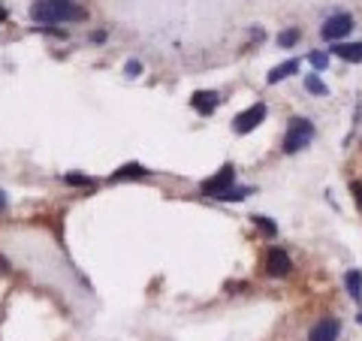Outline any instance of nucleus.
I'll return each instance as SVG.
<instances>
[{
    "label": "nucleus",
    "mask_w": 362,
    "mask_h": 341,
    "mask_svg": "<svg viewBox=\"0 0 362 341\" xmlns=\"http://www.w3.org/2000/svg\"><path fill=\"white\" fill-rule=\"evenodd\" d=\"M30 19L45 21V25H58V21H79L85 19V10L75 6L73 0H36L30 6Z\"/></svg>",
    "instance_id": "nucleus-1"
},
{
    "label": "nucleus",
    "mask_w": 362,
    "mask_h": 341,
    "mask_svg": "<svg viewBox=\"0 0 362 341\" xmlns=\"http://www.w3.org/2000/svg\"><path fill=\"white\" fill-rule=\"evenodd\" d=\"M314 139V124L308 118H290L287 124V133H284V151L287 154H296Z\"/></svg>",
    "instance_id": "nucleus-2"
},
{
    "label": "nucleus",
    "mask_w": 362,
    "mask_h": 341,
    "mask_svg": "<svg viewBox=\"0 0 362 341\" xmlns=\"http://www.w3.org/2000/svg\"><path fill=\"white\" fill-rule=\"evenodd\" d=\"M232 181H236V169H232V166H221V169H217V176H211V178L202 181L200 191L206 193V196H221L224 191H230V187H232Z\"/></svg>",
    "instance_id": "nucleus-3"
},
{
    "label": "nucleus",
    "mask_w": 362,
    "mask_h": 341,
    "mask_svg": "<svg viewBox=\"0 0 362 341\" xmlns=\"http://www.w3.org/2000/svg\"><path fill=\"white\" fill-rule=\"evenodd\" d=\"M350 30H353V15L335 12L326 19V25L320 27V34H323V40H341V36H347Z\"/></svg>",
    "instance_id": "nucleus-4"
},
{
    "label": "nucleus",
    "mask_w": 362,
    "mask_h": 341,
    "mask_svg": "<svg viewBox=\"0 0 362 341\" xmlns=\"http://www.w3.org/2000/svg\"><path fill=\"white\" fill-rule=\"evenodd\" d=\"M290 272H293V260L287 257V251H281V248H269L266 251V275L287 278Z\"/></svg>",
    "instance_id": "nucleus-5"
},
{
    "label": "nucleus",
    "mask_w": 362,
    "mask_h": 341,
    "mask_svg": "<svg viewBox=\"0 0 362 341\" xmlns=\"http://www.w3.org/2000/svg\"><path fill=\"white\" fill-rule=\"evenodd\" d=\"M263 121H266V106L256 103V106H251V109L241 112V115H236V124L232 127H236V133L245 136V133H251L254 127H260Z\"/></svg>",
    "instance_id": "nucleus-6"
},
{
    "label": "nucleus",
    "mask_w": 362,
    "mask_h": 341,
    "mask_svg": "<svg viewBox=\"0 0 362 341\" xmlns=\"http://www.w3.org/2000/svg\"><path fill=\"white\" fill-rule=\"evenodd\" d=\"M341 336V320H335V317H323V320H317L311 332H308V341H338Z\"/></svg>",
    "instance_id": "nucleus-7"
},
{
    "label": "nucleus",
    "mask_w": 362,
    "mask_h": 341,
    "mask_svg": "<svg viewBox=\"0 0 362 341\" xmlns=\"http://www.w3.org/2000/svg\"><path fill=\"white\" fill-rule=\"evenodd\" d=\"M191 103H193V109L200 112V115H211V112L217 109V103H221V97H217L215 91H196Z\"/></svg>",
    "instance_id": "nucleus-8"
},
{
    "label": "nucleus",
    "mask_w": 362,
    "mask_h": 341,
    "mask_svg": "<svg viewBox=\"0 0 362 341\" xmlns=\"http://www.w3.org/2000/svg\"><path fill=\"white\" fill-rule=\"evenodd\" d=\"M332 51H335V55L341 58V60H350V64H362V43H338Z\"/></svg>",
    "instance_id": "nucleus-9"
},
{
    "label": "nucleus",
    "mask_w": 362,
    "mask_h": 341,
    "mask_svg": "<svg viewBox=\"0 0 362 341\" xmlns=\"http://www.w3.org/2000/svg\"><path fill=\"white\" fill-rule=\"evenodd\" d=\"M299 70V60L296 58H290V60H284L281 67H275V70L269 73V85H278V82H284V79H290L293 73Z\"/></svg>",
    "instance_id": "nucleus-10"
},
{
    "label": "nucleus",
    "mask_w": 362,
    "mask_h": 341,
    "mask_svg": "<svg viewBox=\"0 0 362 341\" xmlns=\"http://www.w3.org/2000/svg\"><path fill=\"white\" fill-rule=\"evenodd\" d=\"M344 287H347V293H350V299H362V272L359 269H350L344 275Z\"/></svg>",
    "instance_id": "nucleus-11"
},
{
    "label": "nucleus",
    "mask_w": 362,
    "mask_h": 341,
    "mask_svg": "<svg viewBox=\"0 0 362 341\" xmlns=\"http://www.w3.org/2000/svg\"><path fill=\"white\" fill-rule=\"evenodd\" d=\"M142 176H148V169H145V166H139V163H124L118 172H112V181H124V178H142Z\"/></svg>",
    "instance_id": "nucleus-12"
},
{
    "label": "nucleus",
    "mask_w": 362,
    "mask_h": 341,
    "mask_svg": "<svg viewBox=\"0 0 362 341\" xmlns=\"http://www.w3.org/2000/svg\"><path fill=\"white\" fill-rule=\"evenodd\" d=\"M251 221H254L256 226H260V233H263V236H269V239H272V236H278V226L272 224V221H269L266 215H254Z\"/></svg>",
    "instance_id": "nucleus-13"
},
{
    "label": "nucleus",
    "mask_w": 362,
    "mask_h": 341,
    "mask_svg": "<svg viewBox=\"0 0 362 341\" xmlns=\"http://www.w3.org/2000/svg\"><path fill=\"white\" fill-rule=\"evenodd\" d=\"M251 193V187H230V191H224L217 200H224V202H239V200H245V196Z\"/></svg>",
    "instance_id": "nucleus-14"
},
{
    "label": "nucleus",
    "mask_w": 362,
    "mask_h": 341,
    "mask_svg": "<svg viewBox=\"0 0 362 341\" xmlns=\"http://www.w3.org/2000/svg\"><path fill=\"white\" fill-rule=\"evenodd\" d=\"M305 88L311 91V94H317V97H326V94H329V91H326V85H323V82H320V75H314V73L305 79Z\"/></svg>",
    "instance_id": "nucleus-15"
},
{
    "label": "nucleus",
    "mask_w": 362,
    "mask_h": 341,
    "mask_svg": "<svg viewBox=\"0 0 362 341\" xmlns=\"http://www.w3.org/2000/svg\"><path fill=\"white\" fill-rule=\"evenodd\" d=\"M299 43V30L296 27H290V30H284V34H278V45L281 49H290V45H296Z\"/></svg>",
    "instance_id": "nucleus-16"
},
{
    "label": "nucleus",
    "mask_w": 362,
    "mask_h": 341,
    "mask_svg": "<svg viewBox=\"0 0 362 341\" xmlns=\"http://www.w3.org/2000/svg\"><path fill=\"white\" fill-rule=\"evenodd\" d=\"M308 60H311L314 70H326V67H329V55H323V51H314Z\"/></svg>",
    "instance_id": "nucleus-17"
},
{
    "label": "nucleus",
    "mask_w": 362,
    "mask_h": 341,
    "mask_svg": "<svg viewBox=\"0 0 362 341\" xmlns=\"http://www.w3.org/2000/svg\"><path fill=\"white\" fill-rule=\"evenodd\" d=\"M124 70H127V75H130V79H136V75L142 73V64H139V60H127Z\"/></svg>",
    "instance_id": "nucleus-18"
},
{
    "label": "nucleus",
    "mask_w": 362,
    "mask_h": 341,
    "mask_svg": "<svg viewBox=\"0 0 362 341\" xmlns=\"http://www.w3.org/2000/svg\"><path fill=\"white\" fill-rule=\"evenodd\" d=\"M350 191H353V196H357V206L362 209V181H353Z\"/></svg>",
    "instance_id": "nucleus-19"
},
{
    "label": "nucleus",
    "mask_w": 362,
    "mask_h": 341,
    "mask_svg": "<svg viewBox=\"0 0 362 341\" xmlns=\"http://www.w3.org/2000/svg\"><path fill=\"white\" fill-rule=\"evenodd\" d=\"M67 181H70V185H85V187H90V178H85V176H67Z\"/></svg>",
    "instance_id": "nucleus-20"
},
{
    "label": "nucleus",
    "mask_w": 362,
    "mask_h": 341,
    "mask_svg": "<svg viewBox=\"0 0 362 341\" xmlns=\"http://www.w3.org/2000/svg\"><path fill=\"white\" fill-rule=\"evenodd\" d=\"M3 209H6V193L0 191V211H3Z\"/></svg>",
    "instance_id": "nucleus-21"
},
{
    "label": "nucleus",
    "mask_w": 362,
    "mask_h": 341,
    "mask_svg": "<svg viewBox=\"0 0 362 341\" xmlns=\"http://www.w3.org/2000/svg\"><path fill=\"white\" fill-rule=\"evenodd\" d=\"M6 19V12H3V6H0V21H3Z\"/></svg>",
    "instance_id": "nucleus-22"
},
{
    "label": "nucleus",
    "mask_w": 362,
    "mask_h": 341,
    "mask_svg": "<svg viewBox=\"0 0 362 341\" xmlns=\"http://www.w3.org/2000/svg\"><path fill=\"white\" fill-rule=\"evenodd\" d=\"M359 323H362V314H359Z\"/></svg>",
    "instance_id": "nucleus-23"
}]
</instances>
